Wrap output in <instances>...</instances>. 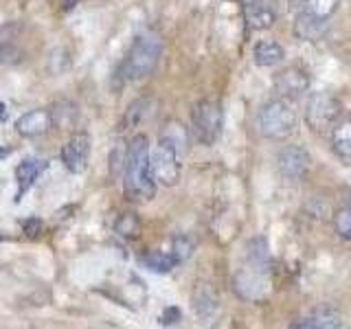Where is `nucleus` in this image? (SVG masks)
Returning <instances> with one entry per match:
<instances>
[{"label":"nucleus","mask_w":351,"mask_h":329,"mask_svg":"<svg viewBox=\"0 0 351 329\" xmlns=\"http://www.w3.org/2000/svg\"><path fill=\"white\" fill-rule=\"evenodd\" d=\"M241 11L252 31H266L277 22V11L270 0H241Z\"/></svg>","instance_id":"9b49d317"},{"label":"nucleus","mask_w":351,"mask_h":329,"mask_svg":"<svg viewBox=\"0 0 351 329\" xmlns=\"http://www.w3.org/2000/svg\"><path fill=\"white\" fill-rule=\"evenodd\" d=\"M73 3H77V0H62V5H64V9H73V7H75Z\"/></svg>","instance_id":"7c9ffc66"},{"label":"nucleus","mask_w":351,"mask_h":329,"mask_svg":"<svg viewBox=\"0 0 351 329\" xmlns=\"http://www.w3.org/2000/svg\"><path fill=\"white\" fill-rule=\"evenodd\" d=\"M334 228H336L338 237H343L345 241L351 244V211L347 206L340 208V211L334 215Z\"/></svg>","instance_id":"393cba45"},{"label":"nucleus","mask_w":351,"mask_h":329,"mask_svg":"<svg viewBox=\"0 0 351 329\" xmlns=\"http://www.w3.org/2000/svg\"><path fill=\"white\" fill-rule=\"evenodd\" d=\"M22 228H25V233H27L29 237H36L38 233H42V222H40L38 217H31V219H27L25 226H22Z\"/></svg>","instance_id":"cd10ccee"},{"label":"nucleus","mask_w":351,"mask_h":329,"mask_svg":"<svg viewBox=\"0 0 351 329\" xmlns=\"http://www.w3.org/2000/svg\"><path fill=\"white\" fill-rule=\"evenodd\" d=\"M347 208L351 211V189H349V193H347Z\"/></svg>","instance_id":"473e14b6"},{"label":"nucleus","mask_w":351,"mask_h":329,"mask_svg":"<svg viewBox=\"0 0 351 329\" xmlns=\"http://www.w3.org/2000/svg\"><path fill=\"white\" fill-rule=\"evenodd\" d=\"M180 310L178 307H167V310L162 312V316H160V325H176L180 321Z\"/></svg>","instance_id":"bb28decb"},{"label":"nucleus","mask_w":351,"mask_h":329,"mask_svg":"<svg viewBox=\"0 0 351 329\" xmlns=\"http://www.w3.org/2000/svg\"><path fill=\"white\" fill-rule=\"evenodd\" d=\"M11 154V149H7V147H0V160H5L7 156Z\"/></svg>","instance_id":"c756f323"},{"label":"nucleus","mask_w":351,"mask_h":329,"mask_svg":"<svg viewBox=\"0 0 351 329\" xmlns=\"http://www.w3.org/2000/svg\"><path fill=\"white\" fill-rule=\"evenodd\" d=\"M343 112H345L343 101H340L336 95L321 90V93H312L310 99H307L303 119H305V125L312 132L325 134V132H329L340 119H343Z\"/></svg>","instance_id":"39448f33"},{"label":"nucleus","mask_w":351,"mask_h":329,"mask_svg":"<svg viewBox=\"0 0 351 329\" xmlns=\"http://www.w3.org/2000/svg\"><path fill=\"white\" fill-rule=\"evenodd\" d=\"M7 119V112H5V103H0V121Z\"/></svg>","instance_id":"2f4dec72"},{"label":"nucleus","mask_w":351,"mask_h":329,"mask_svg":"<svg viewBox=\"0 0 351 329\" xmlns=\"http://www.w3.org/2000/svg\"><path fill=\"white\" fill-rule=\"evenodd\" d=\"M233 290L241 301L248 303H261L266 301L270 290L268 272H261L257 268H244L233 277Z\"/></svg>","instance_id":"0eeeda50"},{"label":"nucleus","mask_w":351,"mask_h":329,"mask_svg":"<svg viewBox=\"0 0 351 329\" xmlns=\"http://www.w3.org/2000/svg\"><path fill=\"white\" fill-rule=\"evenodd\" d=\"M141 263L147 270L158 272V274H167V272H171L176 266H178V263H176V259L169 255V252H160V250L145 252V255L141 257Z\"/></svg>","instance_id":"412c9836"},{"label":"nucleus","mask_w":351,"mask_h":329,"mask_svg":"<svg viewBox=\"0 0 351 329\" xmlns=\"http://www.w3.org/2000/svg\"><path fill=\"white\" fill-rule=\"evenodd\" d=\"M47 169V162L40 160V158H25L18 167H16V180H18V195H16V202L22 200V195H25L33 182L40 178V173Z\"/></svg>","instance_id":"2eb2a0df"},{"label":"nucleus","mask_w":351,"mask_h":329,"mask_svg":"<svg viewBox=\"0 0 351 329\" xmlns=\"http://www.w3.org/2000/svg\"><path fill=\"white\" fill-rule=\"evenodd\" d=\"M62 162L71 173H84L90 162V136L86 132H77L69 138L62 149Z\"/></svg>","instance_id":"9d476101"},{"label":"nucleus","mask_w":351,"mask_h":329,"mask_svg":"<svg viewBox=\"0 0 351 329\" xmlns=\"http://www.w3.org/2000/svg\"><path fill=\"white\" fill-rule=\"evenodd\" d=\"M143 230V224H141V217L136 213H121L114 222V233L123 239H136Z\"/></svg>","instance_id":"4be33fe9"},{"label":"nucleus","mask_w":351,"mask_h":329,"mask_svg":"<svg viewBox=\"0 0 351 329\" xmlns=\"http://www.w3.org/2000/svg\"><path fill=\"white\" fill-rule=\"evenodd\" d=\"M288 3H290V9H292L294 14H296V11H301V9H303L305 0H288Z\"/></svg>","instance_id":"c85d7f7f"},{"label":"nucleus","mask_w":351,"mask_h":329,"mask_svg":"<svg viewBox=\"0 0 351 329\" xmlns=\"http://www.w3.org/2000/svg\"><path fill=\"white\" fill-rule=\"evenodd\" d=\"M193 310L200 318H211L217 312V294L211 283H200L193 292Z\"/></svg>","instance_id":"aec40b11"},{"label":"nucleus","mask_w":351,"mask_h":329,"mask_svg":"<svg viewBox=\"0 0 351 329\" xmlns=\"http://www.w3.org/2000/svg\"><path fill=\"white\" fill-rule=\"evenodd\" d=\"M329 143H332L334 156L351 167V117L340 119L338 123L329 130Z\"/></svg>","instance_id":"4468645a"},{"label":"nucleus","mask_w":351,"mask_h":329,"mask_svg":"<svg viewBox=\"0 0 351 329\" xmlns=\"http://www.w3.org/2000/svg\"><path fill=\"white\" fill-rule=\"evenodd\" d=\"M338 5H340V0H305L301 11H307L310 16L323 22H329L338 11Z\"/></svg>","instance_id":"5701e85b"},{"label":"nucleus","mask_w":351,"mask_h":329,"mask_svg":"<svg viewBox=\"0 0 351 329\" xmlns=\"http://www.w3.org/2000/svg\"><path fill=\"white\" fill-rule=\"evenodd\" d=\"M246 259L250 268H257L261 272H270L272 255L266 237H252L246 244Z\"/></svg>","instance_id":"a211bd4d"},{"label":"nucleus","mask_w":351,"mask_h":329,"mask_svg":"<svg viewBox=\"0 0 351 329\" xmlns=\"http://www.w3.org/2000/svg\"><path fill=\"white\" fill-rule=\"evenodd\" d=\"M123 189L128 200H152L156 195V178L152 171V149L145 134L130 141L123 164Z\"/></svg>","instance_id":"f257e3e1"},{"label":"nucleus","mask_w":351,"mask_h":329,"mask_svg":"<svg viewBox=\"0 0 351 329\" xmlns=\"http://www.w3.org/2000/svg\"><path fill=\"white\" fill-rule=\"evenodd\" d=\"M277 169L285 180H305L312 169V156L303 145H288L277 154Z\"/></svg>","instance_id":"6e6552de"},{"label":"nucleus","mask_w":351,"mask_h":329,"mask_svg":"<svg viewBox=\"0 0 351 329\" xmlns=\"http://www.w3.org/2000/svg\"><path fill=\"white\" fill-rule=\"evenodd\" d=\"M0 241H3V233H0Z\"/></svg>","instance_id":"72a5a7b5"},{"label":"nucleus","mask_w":351,"mask_h":329,"mask_svg":"<svg viewBox=\"0 0 351 329\" xmlns=\"http://www.w3.org/2000/svg\"><path fill=\"white\" fill-rule=\"evenodd\" d=\"M272 86H274L277 97L294 101V99L303 97L307 90H310L312 80H310V73H307L305 69H299V66H288V69H283L274 75Z\"/></svg>","instance_id":"1a4fd4ad"},{"label":"nucleus","mask_w":351,"mask_h":329,"mask_svg":"<svg viewBox=\"0 0 351 329\" xmlns=\"http://www.w3.org/2000/svg\"><path fill=\"white\" fill-rule=\"evenodd\" d=\"M162 42L152 33H141L134 38L130 51L119 66V77L123 82H138L149 77L160 62Z\"/></svg>","instance_id":"f03ea898"},{"label":"nucleus","mask_w":351,"mask_h":329,"mask_svg":"<svg viewBox=\"0 0 351 329\" xmlns=\"http://www.w3.org/2000/svg\"><path fill=\"white\" fill-rule=\"evenodd\" d=\"M149 106V101L147 99H138V101H134L130 106V110H128V117H125V125H132V123H141V119L147 114V108Z\"/></svg>","instance_id":"a878e982"},{"label":"nucleus","mask_w":351,"mask_h":329,"mask_svg":"<svg viewBox=\"0 0 351 329\" xmlns=\"http://www.w3.org/2000/svg\"><path fill=\"white\" fill-rule=\"evenodd\" d=\"M299 329H338L343 327V314L334 305H318L294 323Z\"/></svg>","instance_id":"f8f14e48"},{"label":"nucleus","mask_w":351,"mask_h":329,"mask_svg":"<svg viewBox=\"0 0 351 329\" xmlns=\"http://www.w3.org/2000/svg\"><path fill=\"white\" fill-rule=\"evenodd\" d=\"M193 250H195V239L191 235H186V233H180V235H176L171 239V250H169V255L176 259V263H184V261H189L191 255H193Z\"/></svg>","instance_id":"b1692460"},{"label":"nucleus","mask_w":351,"mask_h":329,"mask_svg":"<svg viewBox=\"0 0 351 329\" xmlns=\"http://www.w3.org/2000/svg\"><path fill=\"white\" fill-rule=\"evenodd\" d=\"M224 110L215 99H202L191 110V134L202 145H215L222 136Z\"/></svg>","instance_id":"423d86ee"},{"label":"nucleus","mask_w":351,"mask_h":329,"mask_svg":"<svg viewBox=\"0 0 351 329\" xmlns=\"http://www.w3.org/2000/svg\"><path fill=\"white\" fill-rule=\"evenodd\" d=\"M51 127H53L51 110H44V108L29 110V112H25L16 121V132L25 138H38L42 134H47Z\"/></svg>","instance_id":"ddd939ff"},{"label":"nucleus","mask_w":351,"mask_h":329,"mask_svg":"<svg viewBox=\"0 0 351 329\" xmlns=\"http://www.w3.org/2000/svg\"><path fill=\"white\" fill-rule=\"evenodd\" d=\"M325 31H327V22L310 16L307 11H296V18H294V36L299 38V40L316 42V40H321L325 36Z\"/></svg>","instance_id":"dca6fc26"},{"label":"nucleus","mask_w":351,"mask_h":329,"mask_svg":"<svg viewBox=\"0 0 351 329\" xmlns=\"http://www.w3.org/2000/svg\"><path fill=\"white\" fill-rule=\"evenodd\" d=\"M252 60L261 69H270L285 60V49L277 40H259L252 49Z\"/></svg>","instance_id":"f3484780"},{"label":"nucleus","mask_w":351,"mask_h":329,"mask_svg":"<svg viewBox=\"0 0 351 329\" xmlns=\"http://www.w3.org/2000/svg\"><path fill=\"white\" fill-rule=\"evenodd\" d=\"M182 151H184V147L169 134H162L158 138L156 147H154V154H152V171H154V178H156L158 184L176 186L180 182Z\"/></svg>","instance_id":"20e7f679"},{"label":"nucleus","mask_w":351,"mask_h":329,"mask_svg":"<svg viewBox=\"0 0 351 329\" xmlns=\"http://www.w3.org/2000/svg\"><path fill=\"white\" fill-rule=\"evenodd\" d=\"M16 33H18V27L11 25V22L0 27V62L18 64L22 60V51L18 49Z\"/></svg>","instance_id":"6ab92c4d"},{"label":"nucleus","mask_w":351,"mask_h":329,"mask_svg":"<svg viewBox=\"0 0 351 329\" xmlns=\"http://www.w3.org/2000/svg\"><path fill=\"white\" fill-rule=\"evenodd\" d=\"M257 130L268 141H285L296 130V112L288 99H270L257 112Z\"/></svg>","instance_id":"7ed1b4c3"}]
</instances>
